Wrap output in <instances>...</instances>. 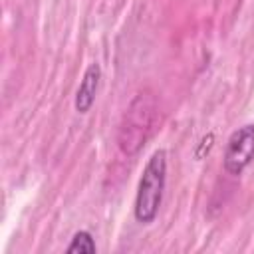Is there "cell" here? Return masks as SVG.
Listing matches in <instances>:
<instances>
[{"mask_svg": "<svg viewBox=\"0 0 254 254\" xmlns=\"http://www.w3.org/2000/svg\"><path fill=\"white\" fill-rule=\"evenodd\" d=\"M165 183H167V153L159 149L151 155L139 179L135 204H133V214L137 222L151 224L157 218L163 202Z\"/></svg>", "mask_w": 254, "mask_h": 254, "instance_id": "1", "label": "cell"}, {"mask_svg": "<svg viewBox=\"0 0 254 254\" xmlns=\"http://www.w3.org/2000/svg\"><path fill=\"white\" fill-rule=\"evenodd\" d=\"M155 101L147 93H139L127 107L119 127V147L127 155H135L147 141L155 125Z\"/></svg>", "mask_w": 254, "mask_h": 254, "instance_id": "2", "label": "cell"}, {"mask_svg": "<svg viewBox=\"0 0 254 254\" xmlns=\"http://www.w3.org/2000/svg\"><path fill=\"white\" fill-rule=\"evenodd\" d=\"M254 161V125L238 127L226 143L222 167L228 175H240Z\"/></svg>", "mask_w": 254, "mask_h": 254, "instance_id": "3", "label": "cell"}, {"mask_svg": "<svg viewBox=\"0 0 254 254\" xmlns=\"http://www.w3.org/2000/svg\"><path fill=\"white\" fill-rule=\"evenodd\" d=\"M99 79H101V67H99L97 62H93L83 71L81 83H79L77 93H75L73 105H75L77 113H87L91 109V105L95 103V95H97V89H99Z\"/></svg>", "mask_w": 254, "mask_h": 254, "instance_id": "4", "label": "cell"}, {"mask_svg": "<svg viewBox=\"0 0 254 254\" xmlns=\"http://www.w3.org/2000/svg\"><path fill=\"white\" fill-rule=\"evenodd\" d=\"M65 250H67V252L93 254V252L97 250V246H95V240H93L91 232H87V230H79V232H75V234L71 236V242L67 244Z\"/></svg>", "mask_w": 254, "mask_h": 254, "instance_id": "5", "label": "cell"}]
</instances>
